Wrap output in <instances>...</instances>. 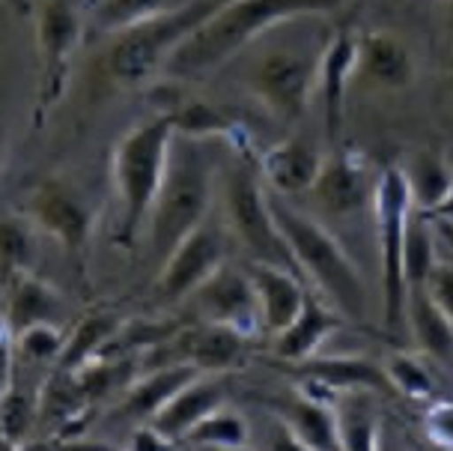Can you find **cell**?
Returning a JSON list of instances; mask_svg holds the SVG:
<instances>
[{
	"mask_svg": "<svg viewBox=\"0 0 453 451\" xmlns=\"http://www.w3.org/2000/svg\"><path fill=\"white\" fill-rule=\"evenodd\" d=\"M424 431L435 446L453 451V400H433L426 407Z\"/></svg>",
	"mask_w": 453,
	"mask_h": 451,
	"instance_id": "74e56055",
	"label": "cell"
},
{
	"mask_svg": "<svg viewBox=\"0 0 453 451\" xmlns=\"http://www.w3.org/2000/svg\"><path fill=\"white\" fill-rule=\"evenodd\" d=\"M426 215H430V219H439V222L453 224V185L448 189V195L439 200V206H435L433 213H426Z\"/></svg>",
	"mask_w": 453,
	"mask_h": 451,
	"instance_id": "7bdbcfd3",
	"label": "cell"
},
{
	"mask_svg": "<svg viewBox=\"0 0 453 451\" xmlns=\"http://www.w3.org/2000/svg\"><path fill=\"white\" fill-rule=\"evenodd\" d=\"M176 128L170 114L134 126L117 141L111 156V183L119 200L117 245L134 248L137 237L150 222V209L165 180L167 152Z\"/></svg>",
	"mask_w": 453,
	"mask_h": 451,
	"instance_id": "277c9868",
	"label": "cell"
},
{
	"mask_svg": "<svg viewBox=\"0 0 453 451\" xmlns=\"http://www.w3.org/2000/svg\"><path fill=\"white\" fill-rule=\"evenodd\" d=\"M200 370L191 362H167V365L143 368L141 377L123 392V404L117 413L132 422H152V416L173 398L176 392L185 389L191 380H197Z\"/></svg>",
	"mask_w": 453,
	"mask_h": 451,
	"instance_id": "7402d4cb",
	"label": "cell"
},
{
	"mask_svg": "<svg viewBox=\"0 0 453 451\" xmlns=\"http://www.w3.org/2000/svg\"><path fill=\"white\" fill-rule=\"evenodd\" d=\"M293 374L302 377V389L334 400L343 392H373L394 394L385 365H376L367 356H311L289 365Z\"/></svg>",
	"mask_w": 453,
	"mask_h": 451,
	"instance_id": "4fadbf2b",
	"label": "cell"
},
{
	"mask_svg": "<svg viewBox=\"0 0 453 451\" xmlns=\"http://www.w3.org/2000/svg\"><path fill=\"white\" fill-rule=\"evenodd\" d=\"M426 287H430L433 299L439 302V308L448 314V320L453 323V263L439 260V267H435L430 284H426Z\"/></svg>",
	"mask_w": 453,
	"mask_h": 451,
	"instance_id": "f35d334b",
	"label": "cell"
},
{
	"mask_svg": "<svg viewBox=\"0 0 453 451\" xmlns=\"http://www.w3.org/2000/svg\"><path fill=\"white\" fill-rule=\"evenodd\" d=\"M54 451H123L111 442H102V439H81V437H72V439H63V442H54Z\"/></svg>",
	"mask_w": 453,
	"mask_h": 451,
	"instance_id": "b9f144b4",
	"label": "cell"
},
{
	"mask_svg": "<svg viewBox=\"0 0 453 451\" xmlns=\"http://www.w3.org/2000/svg\"><path fill=\"white\" fill-rule=\"evenodd\" d=\"M224 215L233 237L245 245L257 263H272L298 276L287 239L278 228L269 206V189L260 183V171L248 165L230 167L224 176ZM302 278V276H298Z\"/></svg>",
	"mask_w": 453,
	"mask_h": 451,
	"instance_id": "52a82bcc",
	"label": "cell"
},
{
	"mask_svg": "<svg viewBox=\"0 0 453 451\" xmlns=\"http://www.w3.org/2000/svg\"><path fill=\"white\" fill-rule=\"evenodd\" d=\"M84 21L72 0H42L36 12V58H39V99L36 117L60 102L69 82V66L75 58Z\"/></svg>",
	"mask_w": 453,
	"mask_h": 451,
	"instance_id": "ba28073f",
	"label": "cell"
},
{
	"mask_svg": "<svg viewBox=\"0 0 453 451\" xmlns=\"http://www.w3.org/2000/svg\"><path fill=\"white\" fill-rule=\"evenodd\" d=\"M27 219L34 222L45 237H51L69 257H75L78 267H84L87 248H90V239H93L96 215L90 204H87L69 183L57 180V176L39 183L36 189L30 191Z\"/></svg>",
	"mask_w": 453,
	"mask_h": 451,
	"instance_id": "9c48e42d",
	"label": "cell"
},
{
	"mask_svg": "<svg viewBox=\"0 0 453 451\" xmlns=\"http://www.w3.org/2000/svg\"><path fill=\"white\" fill-rule=\"evenodd\" d=\"M4 162H6V132L0 128V174H4Z\"/></svg>",
	"mask_w": 453,
	"mask_h": 451,
	"instance_id": "7dc6e473",
	"label": "cell"
},
{
	"mask_svg": "<svg viewBox=\"0 0 453 451\" xmlns=\"http://www.w3.org/2000/svg\"><path fill=\"white\" fill-rule=\"evenodd\" d=\"M385 374L394 385V394L411 400H435V377L420 356L411 353H391L385 362Z\"/></svg>",
	"mask_w": 453,
	"mask_h": 451,
	"instance_id": "836d02e7",
	"label": "cell"
},
{
	"mask_svg": "<svg viewBox=\"0 0 453 451\" xmlns=\"http://www.w3.org/2000/svg\"><path fill=\"white\" fill-rule=\"evenodd\" d=\"M34 431H39V400L12 380L0 392V433L6 448L19 451Z\"/></svg>",
	"mask_w": 453,
	"mask_h": 451,
	"instance_id": "d6a6232c",
	"label": "cell"
},
{
	"mask_svg": "<svg viewBox=\"0 0 453 451\" xmlns=\"http://www.w3.org/2000/svg\"><path fill=\"white\" fill-rule=\"evenodd\" d=\"M269 206L283 239H287L289 252H293L298 276L304 281H313L319 293L326 296V302L331 308H337L343 317L355 320V323H367L370 317L367 284H364L352 257L346 254V248L337 243V237H331L319 222L298 213L287 198L272 189H269Z\"/></svg>",
	"mask_w": 453,
	"mask_h": 451,
	"instance_id": "7a4b0ae2",
	"label": "cell"
},
{
	"mask_svg": "<svg viewBox=\"0 0 453 451\" xmlns=\"http://www.w3.org/2000/svg\"><path fill=\"white\" fill-rule=\"evenodd\" d=\"M376 180L379 176H373L370 165L361 156L337 150L331 156H322V167L311 195L326 213L346 219V215H355L364 206H373Z\"/></svg>",
	"mask_w": 453,
	"mask_h": 451,
	"instance_id": "5bb4252c",
	"label": "cell"
},
{
	"mask_svg": "<svg viewBox=\"0 0 453 451\" xmlns=\"http://www.w3.org/2000/svg\"><path fill=\"white\" fill-rule=\"evenodd\" d=\"M406 329L420 356L450 365L453 362V323L433 299L430 287H409L406 293Z\"/></svg>",
	"mask_w": 453,
	"mask_h": 451,
	"instance_id": "d4e9b609",
	"label": "cell"
},
{
	"mask_svg": "<svg viewBox=\"0 0 453 451\" xmlns=\"http://www.w3.org/2000/svg\"><path fill=\"white\" fill-rule=\"evenodd\" d=\"M250 281L257 290V302H260V326L263 332L272 338L280 335L293 320L298 317L302 305L307 299L304 278H298L296 272L272 267V263H250L248 267Z\"/></svg>",
	"mask_w": 453,
	"mask_h": 451,
	"instance_id": "d6986e66",
	"label": "cell"
},
{
	"mask_svg": "<svg viewBox=\"0 0 453 451\" xmlns=\"http://www.w3.org/2000/svg\"><path fill=\"white\" fill-rule=\"evenodd\" d=\"M194 308L203 317V323L236 329L245 338L260 332V302L250 281V272L221 263L203 284L188 296Z\"/></svg>",
	"mask_w": 453,
	"mask_h": 451,
	"instance_id": "7c38bea8",
	"label": "cell"
},
{
	"mask_svg": "<svg viewBox=\"0 0 453 451\" xmlns=\"http://www.w3.org/2000/svg\"><path fill=\"white\" fill-rule=\"evenodd\" d=\"M209 206H212V159L206 156L200 138L176 132L170 141L165 180L147 222V239L158 263H165L167 254L209 219Z\"/></svg>",
	"mask_w": 453,
	"mask_h": 451,
	"instance_id": "3957f363",
	"label": "cell"
},
{
	"mask_svg": "<svg viewBox=\"0 0 453 451\" xmlns=\"http://www.w3.org/2000/svg\"><path fill=\"white\" fill-rule=\"evenodd\" d=\"M36 224L19 213L0 209V284L21 272H34L36 263Z\"/></svg>",
	"mask_w": 453,
	"mask_h": 451,
	"instance_id": "4dcf8cb0",
	"label": "cell"
},
{
	"mask_svg": "<svg viewBox=\"0 0 453 451\" xmlns=\"http://www.w3.org/2000/svg\"><path fill=\"white\" fill-rule=\"evenodd\" d=\"M123 320L113 311H90L87 317H81L72 335H66V347H63L60 359L54 368L60 370H78L90 359L102 356L104 347L111 344V338L119 332Z\"/></svg>",
	"mask_w": 453,
	"mask_h": 451,
	"instance_id": "f1b7e54d",
	"label": "cell"
},
{
	"mask_svg": "<svg viewBox=\"0 0 453 451\" xmlns=\"http://www.w3.org/2000/svg\"><path fill=\"white\" fill-rule=\"evenodd\" d=\"M278 418L289 424V431L298 439H304L311 448L317 451H340V437H337V413L334 400L322 398L296 385L287 392V398L280 400Z\"/></svg>",
	"mask_w": 453,
	"mask_h": 451,
	"instance_id": "603a6c76",
	"label": "cell"
},
{
	"mask_svg": "<svg viewBox=\"0 0 453 451\" xmlns=\"http://www.w3.org/2000/svg\"><path fill=\"white\" fill-rule=\"evenodd\" d=\"M444 24H448V30L453 36V0H444Z\"/></svg>",
	"mask_w": 453,
	"mask_h": 451,
	"instance_id": "f6af8a7d",
	"label": "cell"
},
{
	"mask_svg": "<svg viewBox=\"0 0 453 451\" xmlns=\"http://www.w3.org/2000/svg\"><path fill=\"white\" fill-rule=\"evenodd\" d=\"M194 451H254L250 446H218V448H194Z\"/></svg>",
	"mask_w": 453,
	"mask_h": 451,
	"instance_id": "bcb514c9",
	"label": "cell"
},
{
	"mask_svg": "<svg viewBox=\"0 0 453 451\" xmlns=\"http://www.w3.org/2000/svg\"><path fill=\"white\" fill-rule=\"evenodd\" d=\"M248 338L236 329L203 323L194 329H180L165 350L173 356V362H191L200 374H226L245 362Z\"/></svg>",
	"mask_w": 453,
	"mask_h": 451,
	"instance_id": "2e32d148",
	"label": "cell"
},
{
	"mask_svg": "<svg viewBox=\"0 0 453 451\" xmlns=\"http://www.w3.org/2000/svg\"><path fill=\"white\" fill-rule=\"evenodd\" d=\"M221 0H191V4L173 6L152 19L119 30L113 39L104 66L108 75L123 87L143 84L152 72L165 69L170 54L188 39L194 30L212 15Z\"/></svg>",
	"mask_w": 453,
	"mask_h": 451,
	"instance_id": "5b68a950",
	"label": "cell"
},
{
	"mask_svg": "<svg viewBox=\"0 0 453 451\" xmlns=\"http://www.w3.org/2000/svg\"><path fill=\"white\" fill-rule=\"evenodd\" d=\"M226 400V383L221 380V374L191 380L185 389H180L165 407L152 416V428L158 433H165L167 439L185 442V437L203 422L206 416H212L215 409H221Z\"/></svg>",
	"mask_w": 453,
	"mask_h": 451,
	"instance_id": "ac0fdd59",
	"label": "cell"
},
{
	"mask_svg": "<svg viewBox=\"0 0 453 451\" xmlns=\"http://www.w3.org/2000/svg\"><path fill=\"white\" fill-rule=\"evenodd\" d=\"M319 60L302 58L296 51H272L250 69V90L265 105L272 117L296 123L311 105L317 87Z\"/></svg>",
	"mask_w": 453,
	"mask_h": 451,
	"instance_id": "30bf717a",
	"label": "cell"
},
{
	"mask_svg": "<svg viewBox=\"0 0 453 451\" xmlns=\"http://www.w3.org/2000/svg\"><path fill=\"white\" fill-rule=\"evenodd\" d=\"M0 287H4V317L12 338L27 326L54 323V314L60 311V296L36 272H21Z\"/></svg>",
	"mask_w": 453,
	"mask_h": 451,
	"instance_id": "484cf974",
	"label": "cell"
},
{
	"mask_svg": "<svg viewBox=\"0 0 453 451\" xmlns=\"http://www.w3.org/2000/svg\"><path fill=\"white\" fill-rule=\"evenodd\" d=\"M167 0H102L99 10H96V21L108 34H119L126 27L152 19V15L165 12Z\"/></svg>",
	"mask_w": 453,
	"mask_h": 451,
	"instance_id": "d590c367",
	"label": "cell"
},
{
	"mask_svg": "<svg viewBox=\"0 0 453 451\" xmlns=\"http://www.w3.org/2000/svg\"><path fill=\"white\" fill-rule=\"evenodd\" d=\"M450 69H453V54H450Z\"/></svg>",
	"mask_w": 453,
	"mask_h": 451,
	"instance_id": "681fc988",
	"label": "cell"
},
{
	"mask_svg": "<svg viewBox=\"0 0 453 451\" xmlns=\"http://www.w3.org/2000/svg\"><path fill=\"white\" fill-rule=\"evenodd\" d=\"M269 451H317V448H311L304 439H298L296 433L289 431V424L278 418L269 433Z\"/></svg>",
	"mask_w": 453,
	"mask_h": 451,
	"instance_id": "60d3db41",
	"label": "cell"
},
{
	"mask_svg": "<svg viewBox=\"0 0 453 451\" xmlns=\"http://www.w3.org/2000/svg\"><path fill=\"white\" fill-rule=\"evenodd\" d=\"M69 374L75 377L84 398L96 407L111 394L126 392L141 377V356H96Z\"/></svg>",
	"mask_w": 453,
	"mask_h": 451,
	"instance_id": "f546056e",
	"label": "cell"
},
{
	"mask_svg": "<svg viewBox=\"0 0 453 451\" xmlns=\"http://www.w3.org/2000/svg\"><path fill=\"white\" fill-rule=\"evenodd\" d=\"M400 171L406 176L411 204H415V209H420V213H433L453 185L450 165L444 162V156L435 150H415L406 162L400 165Z\"/></svg>",
	"mask_w": 453,
	"mask_h": 451,
	"instance_id": "83f0119b",
	"label": "cell"
},
{
	"mask_svg": "<svg viewBox=\"0 0 453 451\" xmlns=\"http://www.w3.org/2000/svg\"><path fill=\"white\" fill-rule=\"evenodd\" d=\"M355 43H358V36L349 27H340L319 54L317 90L322 99V123H326L328 144H340L343 138L346 93H349L355 78Z\"/></svg>",
	"mask_w": 453,
	"mask_h": 451,
	"instance_id": "9a60e30c",
	"label": "cell"
},
{
	"mask_svg": "<svg viewBox=\"0 0 453 451\" xmlns=\"http://www.w3.org/2000/svg\"><path fill=\"white\" fill-rule=\"evenodd\" d=\"M36 400H39V431L51 433L54 442L78 437L93 409L90 400L84 398V392L78 389L75 377L60 368H54L45 377V385L36 392Z\"/></svg>",
	"mask_w": 453,
	"mask_h": 451,
	"instance_id": "ffe728a7",
	"label": "cell"
},
{
	"mask_svg": "<svg viewBox=\"0 0 453 451\" xmlns=\"http://www.w3.org/2000/svg\"><path fill=\"white\" fill-rule=\"evenodd\" d=\"M63 347H66V335L57 323H36L15 335V353H21L27 362H54L57 365Z\"/></svg>",
	"mask_w": 453,
	"mask_h": 451,
	"instance_id": "8d00e7d4",
	"label": "cell"
},
{
	"mask_svg": "<svg viewBox=\"0 0 453 451\" xmlns=\"http://www.w3.org/2000/svg\"><path fill=\"white\" fill-rule=\"evenodd\" d=\"M0 451H10V448H6V442H4V433H0Z\"/></svg>",
	"mask_w": 453,
	"mask_h": 451,
	"instance_id": "c3c4849f",
	"label": "cell"
},
{
	"mask_svg": "<svg viewBox=\"0 0 453 451\" xmlns=\"http://www.w3.org/2000/svg\"><path fill=\"white\" fill-rule=\"evenodd\" d=\"M337 10H343V0H221V6L170 54L165 72L185 82H200L274 24Z\"/></svg>",
	"mask_w": 453,
	"mask_h": 451,
	"instance_id": "6da1fadb",
	"label": "cell"
},
{
	"mask_svg": "<svg viewBox=\"0 0 453 451\" xmlns=\"http://www.w3.org/2000/svg\"><path fill=\"white\" fill-rule=\"evenodd\" d=\"M322 156L302 141H280L260 156V176L269 183L272 191L289 198L311 191L319 176Z\"/></svg>",
	"mask_w": 453,
	"mask_h": 451,
	"instance_id": "cb8c5ba5",
	"label": "cell"
},
{
	"mask_svg": "<svg viewBox=\"0 0 453 451\" xmlns=\"http://www.w3.org/2000/svg\"><path fill=\"white\" fill-rule=\"evenodd\" d=\"M224 254V230L206 219L161 263V272L156 278V296L165 305L185 302L221 263H226Z\"/></svg>",
	"mask_w": 453,
	"mask_h": 451,
	"instance_id": "8fae6325",
	"label": "cell"
},
{
	"mask_svg": "<svg viewBox=\"0 0 453 451\" xmlns=\"http://www.w3.org/2000/svg\"><path fill=\"white\" fill-rule=\"evenodd\" d=\"M355 75L379 90H406L415 82L411 48L391 30H364L355 43Z\"/></svg>",
	"mask_w": 453,
	"mask_h": 451,
	"instance_id": "e0dca14e",
	"label": "cell"
},
{
	"mask_svg": "<svg viewBox=\"0 0 453 451\" xmlns=\"http://www.w3.org/2000/svg\"><path fill=\"white\" fill-rule=\"evenodd\" d=\"M126 451H176V442L167 439L165 433H158L152 424H147V428L134 431V437L128 442Z\"/></svg>",
	"mask_w": 453,
	"mask_h": 451,
	"instance_id": "ab89813d",
	"label": "cell"
},
{
	"mask_svg": "<svg viewBox=\"0 0 453 451\" xmlns=\"http://www.w3.org/2000/svg\"><path fill=\"white\" fill-rule=\"evenodd\" d=\"M367 4H370V0H343V10H349L355 15V12H361Z\"/></svg>",
	"mask_w": 453,
	"mask_h": 451,
	"instance_id": "ee69618b",
	"label": "cell"
},
{
	"mask_svg": "<svg viewBox=\"0 0 453 451\" xmlns=\"http://www.w3.org/2000/svg\"><path fill=\"white\" fill-rule=\"evenodd\" d=\"M185 442H191L194 448H218V446H248L250 428L245 416L233 413V409H215L212 416H206L203 422L194 428Z\"/></svg>",
	"mask_w": 453,
	"mask_h": 451,
	"instance_id": "e575fe53",
	"label": "cell"
},
{
	"mask_svg": "<svg viewBox=\"0 0 453 451\" xmlns=\"http://www.w3.org/2000/svg\"><path fill=\"white\" fill-rule=\"evenodd\" d=\"M403 267H406V290L409 287H426L435 267H439L433 219L426 213H420V209H411V215H409Z\"/></svg>",
	"mask_w": 453,
	"mask_h": 451,
	"instance_id": "1f68e13d",
	"label": "cell"
},
{
	"mask_svg": "<svg viewBox=\"0 0 453 451\" xmlns=\"http://www.w3.org/2000/svg\"><path fill=\"white\" fill-rule=\"evenodd\" d=\"M415 204H411L406 176L400 165H388L376 180L373 191V219H376V245H379V278H382V323L385 332L400 338L406 332V224Z\"/></svg>",
	"mask_w": 453,
	"mask_h": 451,
	"instance_id": "8992f818",
	"label": "cell"
},
{
	"mask_svg": "<svg viewBox=\"0 0 453 451\" xmlns=\"http://www.w3.org/2000/svg\"><path fill=\"white\" fill-rule=\"evenodd\" d=\"M340 323H343V314L331 308L317 293H307L298 317L280 335L272 338V353L287 362V365L317 356L322 344L340 329Z\"/></svg>",
	"mask_w": 453,
	"mask_h": 451,
	"instance_id": "44dd1931",
	"label": "cell"
},
{
	"mask_svg": "<svg viewBox=\"0 0 453 451\" xmlns=\"http://www.w3.org/2000/svg\"><path fill=\"white\" fill-rule=\"evenodd\" d=\"M340 451H382V422L373 407V392H343L334 398Z\"/></svg>",
	"mask_w": 453,
	"mask_h": 451,
	"instance_id": "4316f807",
	"label": "cell"
}]
</instances>
